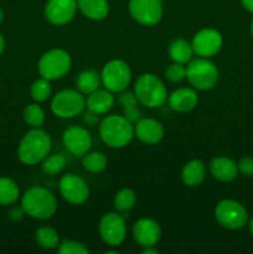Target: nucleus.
Segmentation results:
<instances>
[{"label":"nucleus","mask_w":253,"mask_h":254,"mask_svg":"<svg viewBox=\"0 0 253 254\" xmlns=\"http://www.w3.org/2000/svg\"><path fill=\"white\" fill-rule=\"evenodd\" d=\"M52 141L49 133L41 128H32L22 136L17 146V158L25 165H37L51 151Z\"/></svg>","instance_id":"1"},{"label":"nucleus","mask_w":253,"mask_h":254,"mask_svg":"<svg viewBox=\"0 0 253 254\" xmlns=\"http://www.w3.org/2000/svg\"><path fill=\"white\" fill-rule=\"evenodd\" d=\"M21 207L31 218L39 221L49 220L57 211L56 196L49 189L32 186L22 195Z\"/></svg>","instance_id":"2"},{"label":"nucleus","mask_w":253,"mask_h":254,"mask_svg":"<svg viewBox=\"0 0 253 254\" xmlns=\"http://www.w3.org/2000/svg\"><path fill=\"white\" fill-rule=\"evenodd\" d=\"M99 136L109 148H126L135 136L134 124L124 116H108L99 123Z\"/></svg>","instance_id":"3"},{"label":"nucleus","mask_w":253,"mask_h":254,"mask_svg":"<svg viewBox=\"0 0 253 254\" xmlns=\"http://www.w3.org/2000/svg\"><path fill=\"white\" fill-rule=\"evenodd\" d=\"M134 93L146 108H159L168 101V89L164 82L153 73H143L134 83Z\"/></svg>","instance_id":"4"},{"label":"nucleus","mask_w":253,"mask_h":254,"mask_svg":"<svg viewBox=\"0 0 253 254\" xmlns=\"http://www.w3.org/2000/svg\"><path fill=\"white\" fill-rule=\"evenodd\" d=\"M220 72L210 59H192L186 66V79L197 91H210L217 84Z\"/></svg>","instance_id":"5"},{"label":"nucleus","mask_w":253,"mask_h":254,"mask_svg":"<svg viewBox=\"0 0 253 254\" xmlns=\"http://www.w3.org/2000/svg\"><path fill=\"white\" fill-rule=\"evenodd\" d=\"M72 67L71 55L63 49H52L45 52L39 60L40 76L49 81H57L66 76Z\"/></svg>","instance_id":"6"},{"label":"nucleus","mask_w":253,"mask_h":254,"mask_svg":"<svg viewBox=\"0 0 253 254\" xmlns=\"http://www.w3.org/2000/svg\"><path fill=\"white\" fill-rule=\"evenodd\" d=\"M86 108V98L78 89H62L51 101V112L61 119H71L79 116Z\"/></svg>","instance_id":"7"},{"label":"nucleus","mask_w":253,"mask_h":254,"mask_svg":"<svg viewBox=\"0 0 253 254\" xmlns=\"http://www.w3.org/2000/svg\"><path fill=\"white\" fill-rule=\"evenodd\" d=\"M101 78L104 88L112 93H121L130 84L131 69L123 60H111L102 68Z\"/></svg>","instance_id":"8"},{"label":"nucleus","mask_w":253,"mask_h":254,"mask_svg":"<svg viewBox=\"0 0 253 254\" xmlns=\"http://www.w3.org/2000/svg\"><path fill=\"white\" fill-rule=\"evenodd\" d=\"M216 221L227 230H241L248 222V212L242 203L226 198L220 201L215 208Z\"/></svg>","instance_id":"9"},{"label":"nucleus","mask_w":253,"mask_h":254,"mask_svg":"<svg viewBox=\"0 0 253 254\" xmlns=\"http://www.w3.org/2000/svg\"><path fill=\"white\" fill-rule=\"evenodd\" d=\"M98 232L106 245L118 247L126 237V216L118 212L106 213L99 221Z\"/></svg>","instance_id":"10"},{"label":"nucleus","mask_w":253,"mask_h":254,"mask_svg":"<svg viewBox=\"0 0 253 254\" xmlns=\"http://www.w3.org/2000/svg\"><path fill=\"white\" fill-rule=\"evenodd\" d=\"M129 14L143 26H155L164 14L161 0H129Z\"/></svg>","instance_id":"11"},{"label":"nucleus","mask_w":253,"mask_h":254,"mask_svg":"<svg viewBox=\"0 0 253 254\" xmlns=\"http://www.w3.org/2000/svg\"><path fill=\"white\" fill-rule=\"evenodd\" d=\"M59 191L64 201L71 205H82L89 197V186L76 174H64L59 181Z\"/></svg>","instance_id":"12"},{"label":"nucleus","mask_w":253,"mask_h":254,"mask_svg":"<svg viewBox=\"0 0 253 254\" xmlns=\"http://www.w3.org/2000/svg\"><path fill=\"white\" fill-rule=\"evenodd\" d=\"M192 49L196 56L211 59L221 51L223 46V37L220 31L212 27H205L197 31L193 36Z\"/></svg>","instance_id":"13"},{"label":"nucleus","mask_w":253,"mask_h":254,"mask_svg":"<svg viewBox=\"0 0 253 254\" xmlns=\"http://www.w3.org/2000/svg\"><path fill=\"white\" fill-rule=\"evenodd\" d=\"M62 141L66 150L76 158L86 155L93 144L89 131L81 126H72L67 128L62 135Z\"/></svg>","instance_id":"14"},{"label":"nucleus","mask_w":253,"mask_h":254,"mask_svg":"<svg viewBox=\"0 0 253 254\" xmlns=\"http://www.w3.org/2000/svg\"><path fill=\"white\" fill-rule=\"evenodd\" d=\"M77 9V0H47L45 17L55 26H63L73 20Z\"/></svg>","instance_id":"15"},{"label":"nucleus","mask_w":253,"mask_h":254,"mask_svg":"<svg viewBox=\"0 0 253 254\" xmlns=\"http://www.w3.org/2000/svg\"><path fill=\"white\" fill-rule=\"evenodd\" d=\"M133 238L143 248L156 246L161 238L160 225L153 218H139L133 226Z\"/></svg>","instance_id":"16"},{"label":"nucleus","mask_w":253,"mask_h":254,"mask_svg":"<svg viewBox=\"0 0 253 254\" xmlns=\"http://www.w3.org/2000/svg\"><path fill=\"white\" fill-rule=\"evenodd\" d=\"M134 135L146 145H155L165 135L163 124L154 118H140L134 124Z\"/></svg>","instance_id":"17"},{"label":"nucleus","mask_w":253,"mask_h":254,"mask_svg":"<svg viewBox=\"0 0 253 254\" xmlns=\"http://www.w3.org/2000/svg\"><path fill=\"white\" fill-rule=\"evenodd\" d=\"M168 103L173 111L178 113H188L196 108L198 103V96L195 88L180 87L169 94Z\"/></svg>","instance_id":"18"},{"label":"nucleus","mask_w":253,"mask_h":254,"mask_svg":"<svg viewBox=\"0 0 253 254\" xmlns=\"http://www.w3.org/2000/svg\"><path fill=\"white\" fill-rule=\"evenodd\" d=\"M208 169L216 180L221 183H232L238 176V165L227 156H216L208 164Z\"/></svg>","instance_id":"19"},{"label":"nucleus","mask_w":253,"mask_h":254,"mask_svg":"<svg viewBox=\"0 0 253 254\" xmlns=\"http://www.w3.org/2000/svg\"><path fill=\"white\" fill-rule=\"evenodd\" d=\"M113 93L108 89H101L98 88L97 91L92 92L88 94L86 98V108L87 111L92 112V113L101 116V114H106L113 108L114 106Z\"/></svg>","instance_id":"20"},{"label":"nucleus","mask_w":253,"mask_h":254,"mask_svg":"<svg viewBox=\"0 0 253 254\" xmlns=\"http://www.w3.org/2000/svg\"><path fill=\"white\" fill-rule=\"evenodd\" d=\"M206 179V165L198 159L186 163L181 170V181L189 188L200 186Z\"/></svg>","instance_id":"21"},{"label":"nucleus","mask_w":253,"mask_h":254,"mask_svg":"<svg viewBox=\"0 0 253 254\" xmlns=\"http://www.w3.org/2000/svg\"><path fill=\"white\" fill-rule=\"evenodd\" d=\"M77 5L82 15L93 21L104 20L109 14L108 0H77Z\"/></svg>","instance_id":"22"},{"label":"nucleus","mask_w":253,"mask_h":254,"mask_svg":"<svg viewBox=\"0 0 253 254\" xmlns=\"http://www.w3.org/2000/svg\"><path fill=\"white\" fill-rule=\"evenodd\" d=\"M168 52L171 61L183 64H188L195 55L192 45L186 41L185 39H175L174 41H171V44L169 45Z\"/></svg>","instance_id":"23"},{"label":"nucleus","mask_w":253,"mask_h":254,"mask_svg":"<svg viewBox=\"0 0 253 254\" xmlns=\"http://www.w3.org/2000/svg\"><path fill=\"white\" fill-rule=\"evenodd\" d=\"M76 86L82 94L88 96L102 86L101 73L94 69H84L77 77Z\"/></svg>","instance_id":"24"},{"label":"nucleus","mask_w":253,"mask_h":254,"mask_svg":"<svg viewBox=\"0 0 253 254\" xmlns=\"http://www.w3.org/2000/svg\"><path fill=\"white\" fill-rule=\"evenodd\" d=\"M20 197V189L12 179L0 178V205H14Z\"/></svg>","instance_id":"25"},{"label":"nucleus","mask_w":253,"mask_h":254,"mask_svg":"<svg viewBox=\"0 0 253 254\" xmlns=\"http://www.w3.org/2000/svg\"><path fill=\"white\" fill-rule=\"evenodd\" d=\"M81 159L84 170L92 174L102 173L106 170L107 165H108V159L101 151H88Z\"/></svg>","instance_id":"26"},{"label":"nucleus","mask_w":253,"mask_h":254,"mask_svg":"<svg viewBox=\"0 0 253 254\" xmlns=\"http://www.w3.org/2000/svg\"><path fill=\"white\" fill-rule=\"evenodd\" d=\"M35 240H36L37 245L45 250H55L60 246L59 233L49 226L40 227L35 232Z\"/></svg>","instance_id":"27"},{"label":"nucleus","mask_w":253,"mask_h":254,"mask_svg":"<svg viewBox=\"0 0 253 254\" xmlns=\"http://www.w3.org/2000/svg\"><path fill=\"white\" fill-rule=\"evenodd\" d=\"M67 160L62 154H51L41 161V170L45 175H59L66 168Z\"/></svg>","instance_id":"28"},{"label":"nucleus","mask_w":253,"mask_h":254,"mask_svg":"<svg viewBox=\"0 0 253 254\" xmlns=\"http://www.w3.org/2000/svg\"><path fill=\"white\" fill-rule=\"evenodd\" d=\"M136 193L131 189H122L114 196V207L118 212L126 213L135 206Z\"/></svg>","instance_id":"29"},{"label":"nucleus","mask_w":253,"mask_h":254,"mask_svg":"<svg viewBox=\"0 0 253 254\" xmlns=\"http://www.w3.org/2000/svg\"><path fill=\"white\" fill-rule=\"evenodd\" d=\"M52 93V87H51V81L44 78H37L36 81L32 82L31 87H30V94H31V98L34 99L37 103H42V102H46L47 99L51 97Z\"/></svg>","instance_id":"30"},{"label":"nucleus","mask_w":253,"mask_h":254,"mask_svg":"<svg viewBox=\"0 0 253 254\" xmlns=\"http://www.w3.org/2000/svg\"><path fill=\"white\" fill-rule=\"evenodd\" d=\"M22 117H24V121L26 122L27 126H30L31 128H41L45 124V119H46L44 109L37 103H31L26 106Z\"/></svg>","instance_id":"31"},{"label":"nucleus","mask_w":253,"mask_h":254,"mask_svg":"<svg viewBox=\"0 0 253 254\" xmlns=\"http://www.w3.org/2000/svg\"><path fill=\"white\" fill-rule=\"evenodd\" d=\"M165 77L173 83H180L186 78V66L178 62H173L166 67Z\"/></svg>","instance_id":"32"},{"label":"nucleus","mask_w":253,"mask_h":254,"mask_svg":"<svg viewBox=\"0 0 253 254\" xmlns=\"http://www.w3.org/2000/svg\"><path fill=\"white\" fill-rule=\"evenodd\" d=\"M60 254H88L89 250L81 242L77 241H63L59 246Z\"/></svg>","instance_id":"33"},{"label":"nucleus","mask_w":253,"mask_h":254,"mask_svg":"<svg viewBox=\"0 0 253 254\" xmlns=\"http://www.w3.org/2000/svg\"><path fill=\"white\" fill-rule=\"evenodd\" d=\"M237 165H238V173L247 176V178L253 176V158H251V156L242 158L240 161H238Z\"/></svg>","instance_id":"34"},{"label":"nucleus","mask_w":253,"mask_h":254,"mask_svg":"<svg viewBox=\"0 0 253 254\" xmlns=\"http://www.w3.org/2000/svg\"><path fill=\"white\" fill-rule=\"evenodd\" d=\"M118 102H119V104L122 106V108L138 104V99H136L135 93H134V92H128L126 89V91L121 92V96H119Z\"/></svg>","instance_id":"35"},{"label":"nucleus","mask_w":253,"mask_h":254,"mask_svg":"<svg viewBox=\"0 0 253 254\" xmlns=\"http://www.w3.org/2000/svg\"><path fill=\"white\" fill-rule=\"evenodd\" d=\"M123 116L128 119L130 123H136L140 119V111H139L138 106H129L123 108Z\"/></svg>","instance_id":"36"},{"label":"nucleus","mask_w":253,"mask_h":254,"mask_svg":"<svg viewBox=\"0 0 253 254\" xmlns=\"http://www.w3.org/2000/svg\"><path fill=\"white\" fill-rule=\"evenodd\" d=\"M26 215L24 211V208L20 206V207H12L9 212V218L12 221V222H19V221L22 220V217Z\"/></svg>","instance_id":"37"},{"label":"nucleus","mask_w":253,"mask_h":254,"mask_svg":"<svg viewBox=\"0 0 253 254\" xmlns=\"http://www.w3.org/2000/svg\"><path fill=\"white\" fill-rule=\"evenodd\" d=\"M83 121L86 122L88 126L94 127L97 123H98V116H97V114H94V113H92V112L87 111L86 113L83 114Z\"/></svg>","instance_id":"38"},{"label":"nucleus","mask_w":253,"mask_h":254,"mask_svg":"<svg viewBox=\"0 0 253 254\" xmlns=\"http://www.w3.org/2000/svg\"><path fill=\"white\" fill-rule=\"evenodd\" d=\"M241 4L246 11L253 14V0H241Z\"/></svg>","instance_id":"39"},{"label":"nucleus","mask_w":253,"mask_h":254,"mask_svg":"<svg viewBox=\"0 0 253 254\" xmlns=\"http://www.w3.org/2000/svg\"><path fill=\"white\" fill-rule=\"evenodd\" d=\"M144 254H158L159 251L156 250L155 246H151V247H145L143 250Z\"/></svg>","instance_id":"40"},{"label":"nucleus","mask_w":253,"mask_h":254,"mask_svg":"<svg viewBox=\"0 0 253 254\" xmlns=\"http://www.w3.org/2000/svg\"><path fill=\"white\" fill-rule=\"evenodd\" d=\"M4 50H5V39L4 36H2L1 32H0V55L4 52Z\"/></svg>","instance_id":"41"},{"label":"nucleus","mask_w":253,"mask_h":254,"mask_svg":"<svg viewBox=\"0 0 253 254\" xmlns=\"http://www.w3.org/2000/svg\"><path fill=\"white\" fill-rule=\"evenodd\" d=\"M248 226H250V232L251 235L253 236V218H251V221L248 222Z\"/></svg>","instance_id":"42"},{"label":"nucleus","mask_w":253,"mask_h":254,"mask_svg":"<svg viewBox=\"0 0 253 254\" xmlns=\"http://www.w3.org/2000/svg\"><path fill=\"white\" fill-rule=\"evenodd\" d=\"M2 20H4V11H2V9L0 7V24L2 22Z\"/></svg>","instance_id":"43"},{"label":"nucleus","mask_w":253,"mask_h":254,"mask_svg":"<svg viewBox=\"0 0 253 254\" xmlns=\"http://www.w3.org/2000/svg\"><path fill=\"white\" fill-rule=\"evenodd\" d=\"M251 35H252V37H253V20H252V22H251Z\"/></svg>","instance_id":"44"}]
</instances>
